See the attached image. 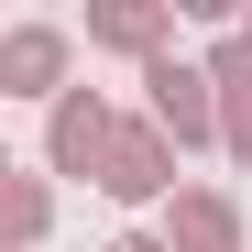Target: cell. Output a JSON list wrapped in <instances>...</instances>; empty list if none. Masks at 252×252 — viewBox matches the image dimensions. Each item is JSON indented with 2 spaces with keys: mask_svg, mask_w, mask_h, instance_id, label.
Listing matches in <instances>:
<instances>
[{
  "mask_svg": "<svg viewBox=\"0 0 252 252\" xmlns=\"http://www.w3.org/2000/svg\"><path fill=\"white\" fill-rule=\"evenodd\" d=\"M110 252H164V241H110Z\"/></svg>",
  "mask_w": 252,
  "mask_h": 252,
  "instance_id": "cell-8",
  "label": "cell"
},
{
  "mask_svg": "<svg viewBox=\"0 0 252 252\" xmlns=\"http://www.w3.org/2000/svg\"><path fill=\"white\" fill-rule=\"evenodd\" d=\"M176 252H241L230 197H176Z\"/></svg>",
  "mask_w": 252,
  "mask_h": 252,
  "instance_id": "cell-5",
  "label": "cell"
},
{
  "mask_svg": "<svg viewBox=\"0 0 252 252\" xmlns=\"http://www.w3.org/2000/svg\"><path fill=\"white\" fill-rule=\"evenodd\" d=\"M99 187H110V197H164V187H176V164H164V132H110Z\"/></svg>",
  "mask_w": 252,
  "mask_h": 252,
  "instance_id": "cell-3",
  "label": "cell"
},
{
  "mask_svg": "<svg viewBox=\"0 0 252 252\" xmlns=\"http://www.w3.org/2000/svg\"><path fill=\"white\" fill-rule=\"evenodd\" d=\"M143 88H154V121H164L176 143H208V132H230V121L208 110V77H197V66H176V55H154V66H143Z\"/></svg>",
  "mask_w": 252,
  "mask_h": 252,
  "instance_id": "cell-1",
  "label": "cell"
},
{
  "mask_svg": "<svg viewBox=\"0 0 252 252\" xmlns=\"http://www.w3.org/2000/svg\"><path fill=\"white\" fill-rule=\"evenodd\" d=\"M55 77H66V33H55V22H22L11 44H0V88H22V99H44Z\"/></svg>",
  "mask_w": 252,
  "mask_h": 252,
  "instance_id": "cell-4",
  "label": "cell"
},
{
  "mask_svg": "<svg viewBox=\"0 0 252 252\" xmlns=\"http://www.w3.org/2000/svg\"><path fill=\"white\" fill-rule=\"evenodd\" d=\"M110 132H121V121L99 110V88H66V99H55V143H44V154H55V176H99Z\"/></svg>",
  "mask_w": 252,
  "mask_h": 252,
  "instance_id": "cell-2",
  "label": "cell"
},
{
  "mask_svg": "<svg viewBox=\"0 0 252 252\" xmlns=\"http://www.w3.org/2000/svg\"><path fill=\"white\" fill-rule=\"evenodd\" d=\"M88 33L121 55H164V11H88Z\"/></svg>",
  "mask_w": 252,
  "mask_h": 252,
  "instance_id": "cell-6",
  "label": "cell"
},
{
  "mask_svg": "<svg viewBox=\"0 0 252 252\" xmlns=\"http://www.w3.org/2000/svg\"><path fill=\"white\" fill-rule=\"evenodd\" d=\"M230 154L252 164V99H230Z\"/></svg>",
  "mask_w": 252,
  "mask_h": 252,
  "instance_id": "cell-7",
  "label": "cell"
}]
</instances>
